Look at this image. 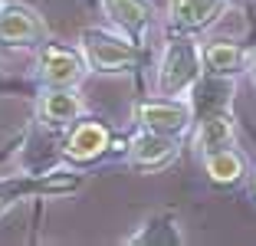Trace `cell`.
<instances>
[{"mask_svg": "<svg viewBox=\"0 0 256 246\" xmlns=\"http://www.w3.org/2000/svg\"><path fill=\"white\" fill-rule=\"evenodd\" d=\"M82 52L89 69L96 72H122V69H132L138 62V50L128 40L112 36L106 30H86L82 33Z\"/></svg>", "mask_w": 256, "mask_h": 246, "instance_id": "1", "label": "cell"}, {"mask_svg": "<svg viewBox=\"0 0 256 246\" xmlns=\"http://www.w3.org/2000/svg\"><path fill=\"white\" fill-rule=\"evenodd\" d=\"M200 76V56L190 43H171L161 62V76H158V89L164 96H181Z\"/></svg>", "mask_w": 256, "mask_h": 246, "instance_id": "2", "label": "cell"}, {"mask_svg": "<svg viewBox=\"0 0 256 246\" xmlns=\"http://www.w3.org/2000/svg\"><path fill=\"white\" fill-rule=\"evenodd\" d=\"M36 76L43 86L50 89H69L86 76V62L69 50H60V46H46L40 52V62H36Z\"/></svg>", "mask_w": 256, "mask_h": 246, "instance_id": "3", "label": "cell"}, {"mask_svg": "<svg viewBox=\"0 0 256 246\" xmlns=\"http://www.w3.org/2000/svg\"><path fill=\"white\" fill-rule=\"evenodd\" d=\"M46 36V23L33 7L23 4H7L0 10V43H33V40Z\"/></svg>", "mask_w": 256, "mask_h": 246, "instance_id": "4", "label": "cell"}, {"mask_svg": "<svg viewBox=\"0 0 256 246\" xmlns=\"http://www.w3.org/2000/svg\"><path fill=\"white\" fill-rule=\"evenodd\" d=\"M138 118L148 132L161 134H181L190 125V108L181 102H144L138 108Z\"/></svg>", "mask_w": 256, "mask_h": 246, "instance_id": "5", "label": "cell"}, {"mask_svg": "<svg viewBox=\"0 0 256 246\" xmlns=\"http://www.w3.org/2000/svg\"><path fill=\"white\" fill-rule=\"evenodd\" d=\"M224 10H226V0H171V20L174 26H184V30L207 26Z\"/></svg>", "mask_w": 256, "mask_h": 246, "instance_id": "6", "label": "cell"}, {"mask_svg": "<svg viewBox=\"0 0 256 246\" xmlns=\"http://www.w3.org/2000/svg\"><path fill=\"white\" fill-rule=\"evenodd\" d=\"M174 158V142L171 134L161 132H144L132 142V161L142 164V168H161Z\"/></svg>", "mask_w": 256, "mask_h": 246, "instance_id": "7", "label": "cell"}, {"mask_svg": "<svg viewBox=\"0 0 256 246\" xmlns=\"http://www.w3.org/2000/svg\"><path fill=\"white\" fill-rule=\"evenodd\" d=\"M106 144H108L106 125H98V122H82V125H76V132L69 134L66 154L76 158V161H89V158H96Z\"/></svg>", "mask_w": 256, "mask_h": 246, "instance_id": "8", "label": "cell"}, {"mask_svg": "<svg viewBox=\"0 0 256 246\" xmlns=\"http://www.w3.org/2000/svg\"><path fill=\"white\" fill-rule=\"evenodd\" d=\"M234 122L226 118L224 112L217 115H207V118L200 122V128H197V148L204 151V154H214V151L220 148H234Z\"/></svg>", "mask_w": 256, "mask_h": 246, "instance_id": "9", "label": "cell"}, {"mask_svg": "<svg viewBox=\"0 0 256 246\" xmlns=\"http://www.w3.org/2000/svg\"><path fill=\"white\" fill-rule=\"evenodd\" d=\"M79 112H82V102H79V96L69 92V89H50L43 98H40V118L50 122V125L72 122Z\"/></svg>", "mask_w": 256, "mask_h": 246, "instance_id": "10", "label": "cell"}, {"mask_svg": "<svg viewBox=\"0 0 256 246\" xmlns=\"http://www.w3.org/2000/svg\"><path fill=\"white\" fill-rule=\"evenodd\" d=\"M102 7L125 33H142L151 20V7L144 0H102Z\"/></svg>", "mask_w": 256, "mask_h": 246, "instance_id": "11", "label": "cell"}, {"mask_svg": "<svg viewBox=\"0 0 256 246\" xmlns=\"http://www.w3.org/2000/svg\"><path fill=\"white\" fill-rule=\"evenodd\" d=\"M204 168H207L210 180H217V184H236L246 174V161L234 148H220L214 154H204Z\"/></svg>", "mask_w": 256, "mask_h": 246, "instance_id": "12", "label": "cell"}, {"mask_svg": "<svg viewBox=\"0 0 256 246\" xmlns=\"http://www.w3.org/2000/svg\"><path fill=\"white\" fill-rule=\"evenodd\" d=\"M243 50L234 43H214L204 50V62L214 69V72H236V69L243 66Z\"/></svg>", "mask_w": 256, "mask_h": 246, "instance_id": "13", "label": "cell"}, {"mask_svg": "<svg viewBox=\"0 0 256 246\" xmlns=\"http://www.w3.org/2000/svg\"><path fill=\"white\" fill-rule=\"evenodd\" d=\"M250 76H253V82H256V52L250 56Z\"/></svg>", "mask_w": 256, "mask_h": 246, "instance_id": "14", "label": "cell"}, {"mask_svg": "<svg viewBox=\"0 0 256 246\" xmlns=\"http://www.w3.org/2000/svg\"><path fill=\"white\" fill-rule=\"evenodd\" d=\"M0 210H4V200H0Z\"/></svg>", "mask_w": 256, "mask_h": 246, "instance_id": "15", "label": "cell"}, {"mask_svg": "<svg viewBox=\"0 0 256 246\" xmlns=\"http://www.w3.org/2000/svg\"><path fill=\"white\" fill-rule=\"evenodd\" d=\"M246 4H256V0H246Z\"/></svg>", "mask_w": 256, "mask_h": 246, "instance_id": "16", "label": "cell"}]
</instances>
